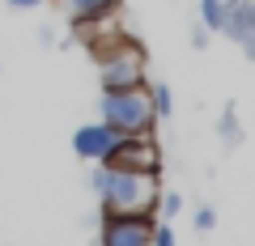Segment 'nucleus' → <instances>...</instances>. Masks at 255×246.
<instances>
[{
  "label": "nucleus",
  "mask_w": 255,
  "mask_h": 246,
  "mask_svg": "<svg viewBox=\"0 0 255 246\" xmlns=\"http://www.w3.org/2000/svg\"><path fill=\"white\" fill-rule=\"evenodd\" d=\"M102 110H107V123L119 132V136H132V132H140V128L149 123V102L140 98L136 89H119V93H107Z\"/></svg>",
  "instance_id": "obj_1"
},
{
  "label": "nucleus",
  "mask_w": 255,
  "mask_h": 246,
  "mask_svg": "<svg viewBox=\"0 0 255 246\" xmlns=\"http://www.w3.org/2000/svg\"><path fill=\"white\" fill-rule=\"evenodd\" d=\"M102 246H149L145 212H107Z\"/></svg>",
  "instance_id": "obj_2"
},
{
  "label": "nucleus",
  "mask_w": 255,
  "mask_h": 246,
  "mask_svg": "<svg viewBox=\"0 0 255 246\" xmlns=\"http://www.w3.org/2000/svg\"><path fill=\"white\" fill-rule=\"evenodd\" d=\"M115 140H119V132L111 128V123H102V128H85V132H77V153H81V157H107L111 149H115Z\"/></svg>",
  "instance_id": "obj_3"
},
{
  "label": "nucleus",
  "mask_w": 255,
  "mask_h": 246,
  "mask_svg": "<svg viewBox=\"0 0 255 246\" xmlns=\"http://www.w3.org/2000/svg\"><path fill=\"white\" fill-rule=\"evenodd\" d=\"M60 4H64L68 13H73L77 21H85V17L94 21V17H102V13H107L111 4H115V0H60Z\"/></svg>",
  "instance_id": "obj_4"
},
{
  "label": "nucleus",
  "mask_w": 255,
  "mask_h": 246,
  "mask_svg": "<svg viewBox=\"0 0 255 246\" xmlns=\"http://www.w3.org/2000/svg\"><path fill=\"white\" fill-rule=\"evenodd\" d=\"M13 9H34V4H43V0H9Z\"/></svg>",
  "instance_id": "obj_5"
}]
</instances>
